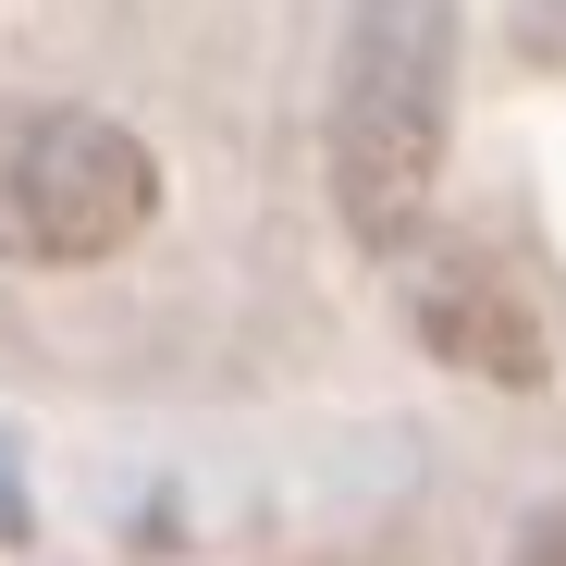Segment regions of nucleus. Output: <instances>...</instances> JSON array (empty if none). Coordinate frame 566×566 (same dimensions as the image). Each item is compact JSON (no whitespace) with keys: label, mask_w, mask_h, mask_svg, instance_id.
<instances>
[{"label":"nucleus","mask_w":566,"mask_h":566,"mask_svg":"<svg viewBox=\"0 0 566 566\" xmlns=\"http://www.w3.org/2000/svg\"><path fill=\"white\" fill-rule=\"evenodd\" d=\"M455 124V0H357L333 62V210L357 247H419Z\"/></svg>","instance_id":"obj_1"},{"label":"nucleus","mask_w":566,"mask_h":566,"mask_svg":"<svg viewBox=\"0 0 566 566\" xmlns=\"http://www.w3.org/2000/svg\"><path fill=\"white\" fill-rule=\"evenodd\" d=\"M160 210V160L99 124V112H50V99H0V259L25 271H86L136 247Z\"/></svg>","instance_id":"obj_2"},{"label":"nucleus","mask_w":566,"mask_h":566,"mask_svg":"<svg viewBox=\"0 0 566 566\" xmlns=\"http://www.w3.org/2000/svg\"><path fill=\"white\" fill-rule=\"evenodd\" d=\"M407 321H419V345H431L443 369H468V382H542V369H554L530 296H517L493 259H468V247L407 283Z\"/></svg>","instance_id":"obj_3"},{"label":"nucleus","mask_w":566,"mask_h":566,"mask_svg":"<svg viewBox=\"0 0 566 566\" xmlns=\"http://www.w3.org/2000/svg\"><path fill=\"white\" fill-rule=\"evenodd\" d=\"M530 566H566V505H542V530H530Z\"/></svg>","instance_id":"obj_4"}]
</instances>
